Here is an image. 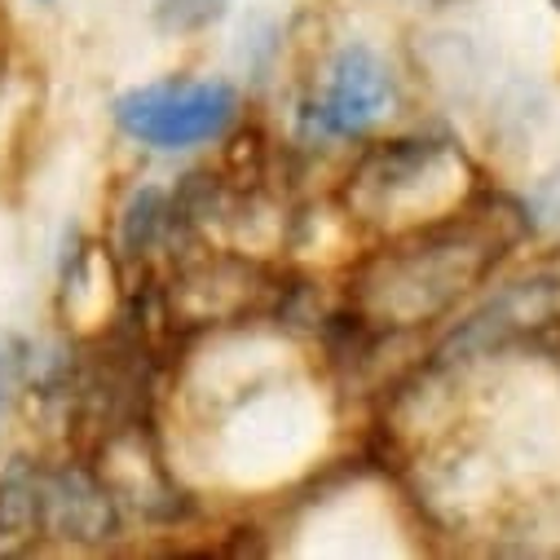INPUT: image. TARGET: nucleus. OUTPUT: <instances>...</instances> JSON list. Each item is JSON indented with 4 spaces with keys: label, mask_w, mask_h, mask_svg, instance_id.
Here are the masks:
<instances>
[{
    "label": "nucleus",
    "mask_w": 560,
    "mask_h": 560,
    "mask_svg": "<svg viewBox=\"0 0 560 560\" xmlns=\"http://www.w3.org/2000/svg\"><path fill=\"white\" fill-rule=\"evenodd\" d=\"M525 217L481 190L451 217L397 230L349 273V301L375 331H410L446 318L521 243Z\"/></svg>",
    "instance_id": "1"
},
{
    "label": "nucleus",
    "mask_w": 560,
    "mask_h": 560,
    "mask_svg": "<svg viewBox=\"0 0 560 560\" xmlns=\"http://www.w3.org/2000/svg\"><path fill=\"white\" fill-rule=\"evenodd\" d=\"M486 186L468 155L446 137H397L358 160L340 203L349 217L380 230H410L438 217H451Z\"/></svg>",
    "instance_id": "2"
},
{
    "label": "nucleus",
    "mask_w": 560,
    "mask_h": 560,
    "mask_svg": "<svg viewBox=\"0 0 560 560\" xmlns=\"http://www.w3.org/2000/svg\"><path fill=\"white\" fill-rule=\"evenodd\" d=\"M115 124L151 151H195L238 124V93L225 80H155L115 97Z\"/></svg>",
    "instance_id": "3"
},
{
    "label": "nucleus",
    "mask_w": 560,
    "mask_h": 560,
    "mask_svg": "<svg viewBox=\"0 0 560 560\" xmlns=\"http://www.w3.org/2000/svg\"><path fill=\"white\" fill-rule=\"evenodd\" d=\"M393 106V75L388 62L371 49V45H345L327 75H323V93L310 106V124L323 137H362L371 132Z\"/></svg>",
    "instance_id": "4"
},
{
    "label": "nucleus",
    "mask_w": 560,
    "mask_h": 560,
    "mask_svg": "<svg viewBox=\"0 0 560 560\" xmlns=\"http://www.w3.org/2000/svg\"><path fill=\"white\" fill-rule=\"evenodd\" d=\"M36 529H49L58 538L75 542H102L119 534V503L106 486V477L89 468H36Z\"/></svg>",
    "instance_id": "5"
},
{
    "label": "nucleus",
    "mask_w": 560,
    "mask_h": 560,
    "mask_svg": "<svg viewBox=\"0 0 560 560\" xmlns=\"http://www.w3.org/2000/svg\"><path fill=\"white\" fill-rule=\"evenodd\" d=\"M225 0H164L160 5V23L173 32H199L212 19H221Z\"/></svg>",
    "instance_id": "6"
},
{
    "label": "nucleus",
    "mask_w": 560,
    "mask_h": 560,
    "mask_svg": "<svg viewBox=\"0 0 560 560\" xmlns=\"http://www.w3.org/2000/svg\"><path fill=\"white\" fill-rule=\"evenodd\" d=\"M19 366H23V349H19V340L0 336V424H5V410H10L14 384H19Z\"/></svg>",
    "instance_id": "7"
}]
</instances>
